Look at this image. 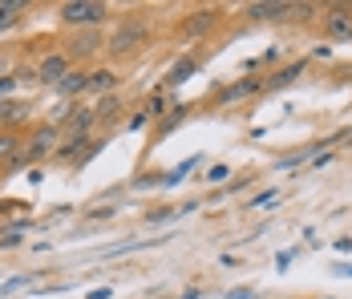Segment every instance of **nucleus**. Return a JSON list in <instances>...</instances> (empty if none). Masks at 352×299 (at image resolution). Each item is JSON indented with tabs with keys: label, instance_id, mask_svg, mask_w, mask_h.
I'll return each mask as SVG.
<instances>
[{
	"label": "nucleus",
	"instance_id": "nucleus-15",
	"mask_svg": "<svg viewBox=\"0 0 352 299\" xmlns=\"http://www.w3.org/2000/svg\"><path fill=\"white\" fill-rule=\"evenodd\" d=\"M276 199H280L276 190H263V195H255V199H251V210H259V206H272Z\"/></svg>",
	"mask_w": 352,
	"mask_h": 299
},
{
	"label": "nucleus",
	"instance_id": "nucleus-4",
	"mask_svg": "<svg viewBox=\"0 0 352 299\" xmlns=\"http://www.w3.org/2000/svg\"><path fill=\"white\" fill-rule=\"evenodd\" d=\"M324 29L332 41H352V8H332L324 16Z\"/></svg>",
	"mask_w": 352,
	"mask_h": 299
},
{
	"label": "nucleus",
	"instance_id": "nucleus-16",
	"mask_svg": "<svg viewBox=\"0 0 352 299\" xmlns=\"http://www.w3.org/2000/svg\"><path fill=\"white\" fill-rule=\"evenodd\" d=\"M12 150H16V137L12 133H0V158H8Z\"/></svg>",
	"mask_w": 352,
	"mask_h": 299
},
{
	"label": "nucleus",
	"instance_id": "nucleus-21",
	"mask_svg": "<svg viewBox=\"0 0 352 299\" xmlns=\"http://www.w3.org/2000/svg\"><path fill=\"white\" fill-rule=\"evenodd\" d=\"M12 89H16V77H0V98L12 93Z\"/></svg>",
	"mask_w": 352,
	"mask_h": 299
},
{
	"label": "nucleus",
	"instance_id": "nucleus-6",
	"mask_svg": "<svg viewBox=\"0 0 352 299\" xmlns=\"http://www.w3.org/2000/svg\"><path fill=\"white\" fill-rule=\"evenodd\" d=\"M247 16H255V21H276V16H292V4H247Z\"/></svg>",
	"mask_w": 352,
	"mask_h": 299
},
{
	"label": "nucleus",
	"instance_id": "nucleus-20",
	"mask_svg": "<svg viewBox=\"0 0 352 299\" xmlns=\"http://www.w3.org/2000/svg\"><path fill=\"white\" fill-rule=\"evenodd\" d=\"M223 178H231V170L227 166H214L211 174H207V182H223Z\"/></svg>",
	"mask_w": 352,
	"mask_h": 299
},
{
	"label": "nucleus",
	"instance_id": "nucleus-11",
	"mask_svg": "<svg viewBox=\"0 0 352 299\" xmlns=\"http://www.w3.org/2000/svg\"><path fill=\"white\" fill-rule=\"evenodd\" d=\"M251 89H255V81H243V85H231V89H223V93H219V101H239V98H247Z\"/></svg>",
	"mask_w": 352,
	"mask_h": 299
},
{
	"label": "nucleus",
	"instance_id": "nucleus-1",
	"mask_svg": "<svg viewBox=\"0 0 352 299\" xmlns=\"http://www.w3.org/2000/svg\"><path fill=\"white\" fill-rule=\"evenodd\" d=\"M61 21L65 25H102L106 21V4H89V0H69L61 4Z\"/></svg>",
	"mask_w": 352,
	"mask_h": 299
},
{
	"label": "nucleus",
	"instance_id": "nucleus-24",
	"mask_svg": "<svg viewBox=\"0 0 352 299\" xmlns=\"http://www.w3.org/2000/svg\"><path fill=\"white\" fill-rule=\"evenodd\" d=\"M89 299H109V291L102 287V291H89Z\"/></svg>",
	"mask_w": 352,
	"mask_h": 299
},
{
	"label": "nucleus",
	"instance_id": "nucleus-2",
	"mask_svg": "<svg viewBox=\"0 0 352 299\" xmlns=\"http://www.w3.org/2000/svg\"><path fill=\"white\" fill-rule=\"evenodd\" d=\"M73 69H69V57L65 53H49L45 61H41V69H36V77L45 81V85H57L61 77H69Z\"/></svg>",
	"mask_w": 352,
	"mask_h": 299
},
{
	"label": "nucleus",
	"instance_id": "nucleus-18",
	"mask_svg": "<svg viewBox=\"0 0 352 299\" xmlns=\"http://www.w3.org/2000/svg\"><path fill=\"white\" fill-rule=\"evenodd\" d=\"M81 146H85V137H73L69 146H65V150H61V158H73V154H77V150H81Z\"/></svg>",
	"mask_w": 352,
	"mask_h": 299
},
{
	"label": "nucleus",
	"instance_id": "nucleus-7",
	"mask_svg": "<svg viewBox=\"0 0 352 299\" xmlns=\"http://www.w3.org/2000/svg\"><path fill=\"white\" fill-rule=\"evenodd\" d=\"M81 89H89V73H69V77L57 81V93H61V98H73V93H81Z\"/></svg>",
	"mask_w": 352,
	"mask_h": 299
},
{
	"label": "nucleus",
	"instance_id": "nucleus-17",
	"mask_svg": "<svg viewBox=\"0 0 352 299\" xmlns=\"http://www.w3.org/2000/svg\"><path fill=\"white\" fill-rule=\"evenodd\" d=\"M16 113H21L16 101H0V122H4V118H16Z\"/></svg>",
	"mask_w": 352,
	"mask_h": 299
},
{
	"label": "nucleus",
	"instance_id": "nucleus-23",
	"mask_svg": "<svg viewBox=\"0 0 352 299\" xmlns=\"http://www.w3.org/2000/svg\"><path fill=\"white\" fill-rule=\"evenodd\" d=\"M336 251H352V239H340V243H336Z\"/></svg>",
	"mask_w": 352,
	"mask_h": 299
},
{
	"label": "nucleus",
	"instance_id": "nucleus-5",
	"mask_svg": "<svg viewBox=\"0 0 352 299\" xmlns=\"http://www.w3.org/2000/svg\"><path fill=\"white\" fill-rule=\"evenodd\" d=\"M138 45H142V29L130 25V29H122V33L109 41V53H130V49H138Z\"/></svg>",
	"mask_w": 352,
	"mask_h": 299
},
{
	"label": "nucleus",
	"instance_id": "nucleus-9",
	"mask_svg": "<svg viewBox=\"0 0 352 299\" xmlns=\"http://www.w3.org/2000/svg\"><path fill=\"white\" fill-rule=\"evenodd\" d=\"M113 69H98V73H89V93H109L113 89Z\"/></svg>",
	"mask_w": 352,
	"mask_h": 299
},
{
	"label": "nucleus",
	"instance_id": "nucleus-19",
	"mask_svg": "<svg viewBox=\"0 0 352 299\" xmlns=\"http://www.w3.org/2000/svg\"><path fill=\"white\" fill-rule=\"evenodd\" d=\"M207 25H211V12H199V21H195V25H190V33H203V29H207Z\"/></svg>",
	"mask_w": 352,
	"mask_h": 299
},
{
	"label": "nucleus",
	"instance_id": "nucleus-14",
	"mask_svg": "<svg viewBox=\"0 0 352 299\" xmlns=\"http://www.w3.org/2000/svg\"><path fill=\"white\" fill-rule=\"evenodd\" d=\"M300 73H304V65H287L283 73H276V77H272V85H287V81H292V77H300Z\"/></svg>",
	"mask_w": 352,
	"mask_h": 299
},
{
	"label": "nucleus",
	"instance_id": "nucleus-10",
	"mask_svg": "<svg viewBox=\"0 0 352 299\" xmlns=\"http://www.w3.org/2000/svg\"><path fill=\"white\" fill-rule=\"evenodd\" d=\"M190 73H195V61H190V57H182V61H178V65L170 69V73H166V85L175 89V85H182V81H186Z\"/></svg>",
	"mask_w": 352,
	"mask_h": 299
},
{
	"label": "nucleus",
	"instance_id": "nucleus-12",
	"mask_svg": "<svg viewBox=\"0 0 352 299\" xmlns=\"http://www.w3.org/2000/svg\"><path fill=\"white\" fill-rule=\"evenodd\" d=\"M94 113H98L102 122H113V118H118V98H102V105H98Z\"/></svg>",
	"mask_w": 352,
	"mask_h": 299
},
{
	"label": "nucleus",
	"instance_id": "nucleus-13",
	"mask_svg": "<svg viewBox=\"0 0 352 299\" xmlns=\"http://www.w3.org/2000/svg\"><path fill=\"white\" fill-rule=\"evenodd\" d=\"M102 45H98V36H77V45H73V53H98Z\"/></svg>",
	"mask_w": 352,
	"mask_h": 299
},
{
	"label": "nucleus",
	"instance_id": "nucleus-22",
	"mask_svg": "<svg viewBox=\"0 0 352 299\" xmlns=\"http://www.w3.org/2000/svg\"><path fill=\"white\" fill-rule=\"evenodd\" d=\"M227 299H255V291H247V287H235V291H231Z\"/></svg>",
	"mask_w": 352,
	"mask_h": 299
},
{
	"label": "nucleus",
	"instance_id": "nucleus-8",
	"mask_svg": "<svg viewBox=\"0 0 352 299\" xmlns=\"http://www.w3.org/2000/svg\"><path fill=\"white\" fill-rule=\"evenodd\" d=\"M21 12H25V4H21V0H0V33H4V29H12V25L21 21Z\"/></svg>",
	"mask_w": 352,
	"mask_h": 299
},
{
	"label": "nucleus",
	"instance_id": "nucleus-3",
	"mask_svg": "<svg viewBox=\"0 0 352 299\" xmlns=\"http://www.w3.org/2000/svg\"><path fill=\"white\" fill-rule=\"evenodd\" d=\"M53 146H57V126H41V130H36V137L29 142L25 162H41V158H49V154H53Z\"/></svg>",
	"mask_w": 352,
	"mask_h": 299
}]
</instances>
